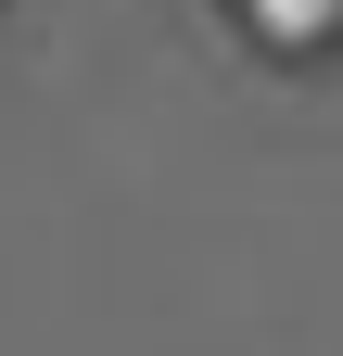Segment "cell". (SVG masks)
I'll use <instances>...</instances> for the list:
<instances>
[{"instance_id": "cell-1", "label": "cell", "mask_w": 343, "mask_h": 356, "mask_svg": "<svg viewBox=\"0 0 343 356\" xmlns=\"http://www.w3.org/2000/svg\"><path fill=\"white\" fill-rule=\"evenodd\" d=\"M242 13L267 26V38H292V51H306V38H331V26H343V0H242Z\"/></svg>"}]
</instances>
